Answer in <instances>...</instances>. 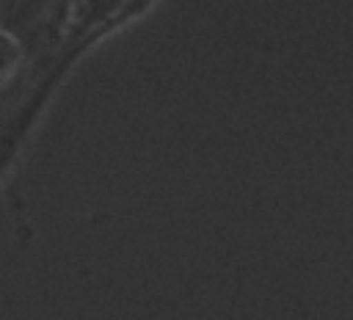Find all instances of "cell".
Masks as SVG:
<instances>
[{"instance_id":"obj_1","label":"cell","mask_w":353,"mask_h":320,"mask_svg":"<svg viewBox=\"0 0 353 320\" xmlns=\"http://www.w3.org/2000/svg\"><path fill=\"white\" fill-rule=\"evenodd\" d=\"M19 61H22V44H19V39L11 30H3L0 28V83H6L19 69Z\"/></svg>"}]
</instances>
